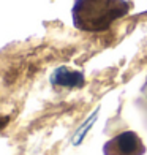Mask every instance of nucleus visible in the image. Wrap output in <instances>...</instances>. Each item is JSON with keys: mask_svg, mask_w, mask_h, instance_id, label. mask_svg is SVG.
Wrapping results in <instances>:
<instances>
[{"mask_svg": "<svg viewBox=\"0 0 147 155\" xmlns=\"http://www.w3.org/2000/svg\"><path fill=\"white\" fill-rule=\"evenodd\" d=\"M130 11L127 0H76L73 24L82 32H104Z\"/></svg>", "mask_w": 147, "mask_h": 155, "instance_id": "obj_1", "label": "nucleus"}, {"mask_svg": "<svg viewBox=\"0 0 147 155\" xmlns=\"http://www.w3.org/2000/svg\"><path fill=\"white\" fill-rule=\"evenodd\" d=\"M104 155H144L145 146L135 131H122L106 141L103 146Z\"/></svg>", "mask_w": 147, "mask_h": 155, "instance_id": "obj_2", "label": "nucleus"}, {"mask_svg": "<svg viewBox=\"0 0 147 155\" xmlns=\"http://www.w3.org/2000/svg\"><path fill=\"white\" fill-rule=\"evenodd\" d=\"M52 82L59 86H68V87H79L82 86L84 78L78 71H71L68 68H59L52 74Z\"/></svg>", "mask_w": 147, "mask_h": 155, "instance_id": "obj_3", "label": "nucleus"}, {"mask_svg": "<svg viewBox=\"0 0 147 155\" xmlns=\"http://www.w3.org/2000/svg\"><path fill=\"white\" fill-rule=\"evenodd\" d=\"M8 124V117H5V116H0V130L3 128V127Z\"/></svg>", "mask_w": 147, "mask_h": 155, "instance_id": "obj_4", "label": "nucleus"}]
</instances>
